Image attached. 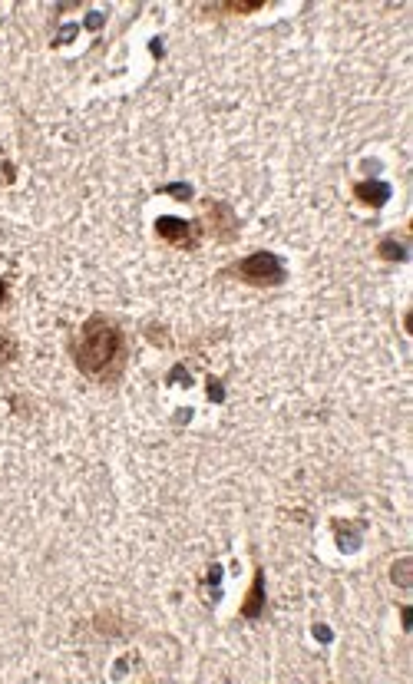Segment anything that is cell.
<instances>
[{
  "label": "cell",
  "instance_id": "9c48e42d",
  "mask_svg": "<svg viewBox=\"0 0 413 684\" xmlns=\"http://www.w3.org/2000/svg\"><path fill=\"white\" fill-rule=\"evenodd\" d=\"M377 255H380V258H387V262H404V258H407L404 248H397L394 242H390V238H387V242H380V245H377Z\"/></svg>",
  "mask_w": 413,
  "mask_h": 684
},
{
  "label": "cell",
  "instance_id": "7a4b0ae2",
  "mask_svg": "<svg viewBox=\"0 0 413 684\" xmlns=\"http://www.w3.org/2000/svg\"><path fill=\"white\" fill-rule=\"evenodd\" d=\"M285 278V262L275 252H252L245 258H235L232 265L219 271V281H238V285L255 291H275L285 285Z\"/></svg>",
  "mask_w": 413,
  "mask_h": 684
},
{
  "label": "cell",
  "instance_id": "ba28073f",
  "mask_svg": "<svg viewBox=\"0 0 413 684\" xmlns=\"http://www.w3.org/2000/svg\"><path fill=\"white\" fill-rule=\"evenodd\" d=\"M14 361H17V341L10 338V334L0 331V367H7Z\"/></svg>",
  "mask_w": 413,
  "mask_h": 684
},
{
  "label": "cell",
  "instance_id": "3957f363",
  "mask_svg": "<svg viewBox=\"0 0 413 684\" xmlns=\"http://www.w3.org/2000/svg\"><path fill=\"white\" fill-rule=\"evenodd\" d=\"M202 235L215 238V242H235L238 238V219L232 212V205L219 199H202V215H199Z\"/></svg>",
  "mask_w": 413,
  "mask_h": 684
},
{
  "label": "cell",
  "instance_id": "6da1fadb",
  "mask_svg": "<svg viewBox=\"0 0 413 684\" xmlns=\"http://www.w3.org/2000/svg\"><path fill=\"white\" fill-rule=\"evenodd\" d=\"M70 361L80 371V377L93 380L100 387L119 384V377L126 371L129 361V344L123 324L110 314H90L80 328L73 331V338L67 344Z\"/></svg>",
  "mask_w": 413,
  "mask_h": 684
},
{
  "label": "cell",
  "instance_id": "8992f818",
  "mask_svg": "<svg viewBox=\"0 0 413 684\" xmlns=\"http://www.w3.org/2000/svg\"><path fill=\"white\" fill-rule=\"evenodd\" d=\"M354 199L371 205V209H380L387 199H390V186L387 182H377V179H367V182H357L354 186Z\"/></svg>",
  "mask_w": 413,
  "mask_h": 684
},
{
  "label": "cell",
  "instance_id": "30bf717a",
  "mask_svg": "<svg viewBox=\"0 0 413 684\" xmlns=\"http://www.w3.org/2000/svg\"><path fill=\"white\" fill-rule=\"evenodd\" d=\"M4 304H7V281L0 278V308H4Z\"/></svg>",
  "mask_w": 413,
  "mask_h": 684
},
{
  "label": "cell",
  "instance_id": "5b68a950",
  "mask_svg": "<svg viewBox=\"0 0 413 684\" xmlns=\"http://www.w3.org/2000/svg\"><path fill=\"white\" fill-rule=\"evenodd\" d=\"M262 612H265V569H255V579L248 585V595L242 602V618L255 622V618H262Z\"/></svg>",
  "mask_w": 413,
  "mask_h": 684
},
{
  "label": "cell",
  "instance_id": "277c9868",
  "mask_svg": "<svg viewBox=\"0 0 413 684\" xmlns=\"http://www.w3.org/2000/svg\"><path fill=\"white\" fill-rule=\"evenodd\" d=\"M156 235L172 248H182V252H195L202 245V225L199 222H186V219H172V215H162L156 219Z\"/></svg>",
  "mask_w": 413,
  "mask_h": 684
},
{
  "label": "cell",
  "instance_id": "52a82bcc",
  "mask_svg": "<svg viewBox=\"0 0 413 684\" xmlns=\"http://www.w3.org/2000/svg\"><path fill=\"white\" fill-rule=\"evenodd\" d=\"M262 10L258 4H215V7H202V17H248Z\"/></svg>",
  "mask_w": 413,
  "mask_h": 684
}]
</instances>
